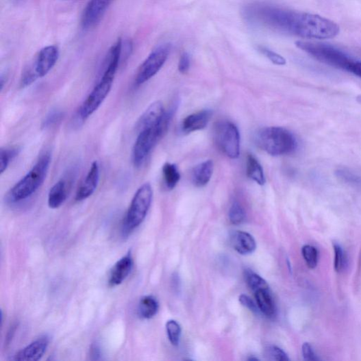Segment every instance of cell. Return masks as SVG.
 Here are the masks:
<instances>
[{"instance_id": "obj_40", "label": "cell", "mask_w": 361, "mask_h": 361, "mask_svg": "<svg viewBox=\"0 0 361 361\" xmlns=\"http://www.w3.org/2000/svg\"><path fill=\"white\" fill-rule=\"evenodd\" d=\"M356 100L358 103H361V95L358 96Z\"/></svg>"}, {"instance_id": "obj_26", "label": "cell", "mask_w": 361, "mask_h": 361, "mask_svg": "<svg viewBox=\"0 0 361 361\" xmlns=\"http://www.w3.org/2000/svg\"><path fill=\"white\" fill-rule=\"evenodd\" d=\"M229 221L233 225L242 224L246 219V212L245 208L238 202L235 201L232 205L229 211Z\"/></svg>"}, {"instance_id": "obj_8", "label": "cell", "mask_w": 361, "mask_h": 361, "mask_svg": "<svg viewBox=\"0 0 361 361\" xmlns=\"http://www.w3.org/2000/svg\"><path fill=\"white\" fill-rule=\"evenodd\" d=\"M214 138L216 146L228 158L236 159L240 155V134L231 122L222 121L214 127Z\"/></svg>"}, {"instance_id": "obj_19", "label": "cell", "mask_w": 361, "mask_h": 361, "mask_svg": "<svg viewBox=\"0 0 361 361\" xmlns=\"http://www.w3.org/2000/svg\"><path fill=\"white\" fill-rule=\"evenodd\" d=\"M66 198V182L61 179L51 188L49 194H48V206L52 209H58L64 204Z\"/></svg>"}, {"instance_id": "obj_12", "label": "cell", "mask_w": 361, "mask_h": 361, "mask_svg": "<svg viewBox=\"0 0 361 361\" xmlns=\"http://www.w3.org/2000/svg\"><path fill=\"white\" fill-rule=\"evenodd\" d=\"M100 181V166L97 161L92 163L88 174L79 187L76 201H82L90 197L97 189Z\"/></svg>"}, {"instance_id": "obj_41", "label": "cell", "mask_w": 361, "mask_h": 361, "mask_svg": "<svg viewBox=\"0 0 361 361\" xmlns=\"http://www.w3.org/2000/svg\"><path fill=\"white\" fill-rule=\"evenodd\" d=\"M14 1H15L16 3H19V2L23 1V0H14Z\"/></svg>"}, {"instance_id": "obj_37", "label": "cell", "mask_w": 361, "mask_h": 361, "mask_svg": "<svg viewBox=\"0 0 361 361\" xmlns=\"http://www.w3.org/2000/svg\"><path fill=\"white\" fill-rule=\"evenodd\" d=\"M350 68L349 73L361 78V61L356 60Z\"/></svg>"}, {"instance_id": "obj_18", "label": "cell", "mask_w": 361, "mask_h": 361, "mask_svg": "<svg viewBox=\"0 0 361 361\" xmlns=\"http://www.w3.org/2000/svg\"><path fill=\"white\" fill-rule=\"evenodd\" d=\"M214 171V164L210 160L204 161L195 168L192 174V180L198 187L207 185L210 181Z\"/></svg>"}, {"instance_id": "obj_23", "label": "cell", "mask_w": 361, "mask_h": 361, "mask_svg": "<svg viewBox=\"0 0 361 361\" xmlns=\"http://www.w3.org/2000/svg\"><path fill=\"white\" fill-rule=\"evenodd\" d=\"M163 179L166 187L174 189L179 183L181 175L176 164L166 162L162 167Z\"/></svg>"}, {"instance_id": "obj_28", "label": "cell", "mask_w": 361, "mask_h": 361, "mask_svg": "<svg viewBox=\"0 0 361 361\" xmlns=\"http://www.w3.org/2000/svg\"><path fill=\"white\" fill-rule=\"evenodd\" d=\"M302 255L309 269H314L317 267L319 251L316 248L310 245H306L302 249Z\"/></svg>"}, {"instance_id": "obj_27", "label": "cell", "mask_w": 361, "mask_h": 361, "mask_svg": "<svg viewBox=\"0 0 361 361\" xmlns=\"http://www.w3.org/2000/svg\"><path fill=\"white\" fill-rule=\"evenodd\" d=\"M166 329L168 338L171 344L174 346H178L180 342L182 335V328L180 325L175 321L171 320L167 321Z\"/></svg>"}, {"instance_id": "obj_29", "label": "cell", "mask_w": 361, "mask_h": 361, "mask_svg": "<svg viewBox=\"0 0 361 361\" xmlns=\"http://www.w3.org/2000/svg\"><path fill=\"white\" fill-rule=\"evenodd\" d=\"M336 177L343 182L355 186H361V177L347 168H340L335 173Z\"/></svg>"}, {"instance_id": "obj_21", "label": "cell", "mask_w": 361, "mask_h": 361, "mask_svg": "<svg viewBox=\"0 0 361 361\" xmlns=\"http://www.w3.org/2000/svg\"><path fill=\"white\" fill-rule=\"evenodd\" d=\"M159 304L154 297H143L138 304V315L143 319H151L157 314Z\"/></svg>"}, {"instance_id": "obj_9", "label": "cell", "mask_w": 361, "mask_h": 361, "mask_svg": "<svg viewBox=\"0 0 361 361\" xmlns=\"http://www.w3.org/2000/svg\"><path fill=\"white\" fill-rule=\"evenodd\" d=\"M114 80L101 77L77 112L76 119L84 123L101 106L111 91Z\"/></svg>"}, {"instance_id": "obj_25", "label": "cell", "mask_w": 361, "mask_h": 361, "mask_svg": "<svg viewBox=\"0 0 361 361\" xmlns=\"http://www.w3.org/2000/svg\"><path fill=\"white\" fill-rule=\"evenodd\" d=\"M18 153L19 149L16 148L2 149L0 151V174L3 175L8 170L11 162Z\"/></svg>"}, {"instance_id": "obj_2", "label": "cell", "mask_w": 361, "mask_h": 361, "mask_svg": "<svg viewBox=\"0 0 361 361\" xmlns=\"http://www.w3.org/2000/svg\"><path fill=\"white\" fill-rule=\"evenodd\" d=\"M51 163V154L45 152L32 169L10 190L8 198L11 203H18L33 196L42 185Z\"/></svg>"}, {"instance_id": "obj_20", "label": "cell", "mask_w": 361, "mask_h": 361, "mask_svg": "<svg viewBox=\"0 0 361 361\" xmlns=\"http://www.w3.org/2000/svg\"><path fill=\"white\" fill-rule=\"evenodd\" d=\"M259 310L264 316L272 317L275 314V306L269 290H262L255 292Z\"/></svg>"}, {"instance_id": "obj_30", "label": "cell", "mask_w": 361, "mask_h": 361, "mask_svg": "<svg viewBox=\"0 0 361 361\" xmlns=\"http://www.w3.org/2000/svg\"><path fill=\"white\" fill-rule=\"evenodd\" d=\"M64 114L61 111L55 110L51 112L43 120L41 127L43 129L51 128L60 123L63 118Z\"/></svg>"}, {"instance_id": "obj_4", "label": "cell", "mask_w": 361, "mask_h": 361, "mask_svg": "<svg viewBox=\"0 0 361 361\" xmlns=\"http://www.w3.org/2000/svg\"><path fill=\"white\" fill-rule=\"evenodd\" d=\"M174 112L173 110L165 111L156 126L138 133L132 151V162L136 167L139 168L145 163L156 143L169 128Z\"/></svg>"}, {"instance_id": "obj_16", "label": "cell", "mask_w": 361, "mask_h": 361, "mask_svg": "<svg viewBox=\"0 0 361 361\" xmlns=\"http://www.w3.org/2000/svg\"><path fill=\"white\" fill-rule=\"evenodd\" d=\"M212 112L210 110H202L186 116L182 125L184 133L190 134L205 129L210 122Z\"/></svg>"}, {"instance_id": "obj_38", "label": "cell", "mask_w": 361, "mask_h": 361, "mask_svg": "<svg viewBox=\"0 0 361 361\" xmlns=\"http://www.w3.org/2000/svg\"><path fill=\"white\" fill-rule=\"evenodd\" d=\"M91 356L94 357V360H99L100 356V349L98 345H92L91 347Z\"/></svg>"}, {"instance_id": "obj_5", "label": "cell", "mask_w": 361, "mask_h": 361, "mask_svg": "<svg viewBox=\"0 0 361 361\" xmlns=\"http://www.w3.org/2000/svg\"><path fill=\"white\" fill-rule=\"evenodd\" d=\"M296 46L317 61L332 67L349 71L356 60L333 45L309 41H297Z\"/></svg>"}, {"instance_id": "obj_3", "label": "cell", "mask_w": 361, "mask_h": 361, "mask_svg": "<svg viewBox=\"0 0 361 361\" xmlns=\"http://www.w3.org/2000/svg\"><path fill=\"white\" fill-rule=\"evenodd\" d=\"M257 145L273 156L293 153L298 147L295 134L283 127H271L260 129L256 135Z\"/></svg>"}, {"instance_id": "obj_22", "label": "cell", "mask_w": 361, "mask_h": 361, "mask_svg": "<svg viewBox=\"0 0 361 361\" xmlns=\"http://www.w3.org/2000/svg\"><path fill=\"white\" fill-rule=\"evenodd\" d=\"M247 166V175L250 179L261 186L266 184V177L262 167L253 155H248Z\"/></svg>"}, {"instance_id": "obj_24", "label": "cell", "mask_w": 361, "mask_h": 361, "mask_svg": "<svg viewBox=\"0 0 361 361\" xmlns=\"http://www.w3.org/2000/svg\"><path fill=\"white\" fill-rule=\"evenodd\" d=\"M245 278L249 287L254 292L262 290H269V285L267 282L251 271L245 272Z\"/></svg>"}, {"instance_id": "obj_7", "label": "cell", "mask_w": 361, "mask_h": 361, "mask_svg": "<svg viewBox=\"0 0 361 361\" xmlns=\"http://www.w3.org/2000/svg\"><path fill=\"white\" fill-rule=\"evenodd\" d=\"M153 190L149 183L142 184L136 190L125 219V227L129 232L137 228L145 220L151 206Z\"/></svg>"}, {"instance_id": "obj_1", "label": "cell", "mask_w": 361, "mask_h": 361, "mask_svg": "<svg viewBox=\"0 0 361 361\" xmlns=\"http://www.w3.org/2000/svg\"><path fill=\"white\" fill-rule=\"evenodd\" d=\"M245 13L248 19L262 26L304 39H331L340 32L338 24L328 18L269 4H251Z\"/></svg>"}, {"instance_id": "obj_39", "label": "cell", "mask_w": 361, "mask_h": 361, "mask_svg": "<svg viewBox=\"0 0 361 361\" xmlns=\"http://www.w3.org/2000/svg\"><path fill=\"white\" fill-rule=\"evenodd\" d=\"M6 80L5 79V77L3 75L1 76V79H0V87H1V91H3L5 84Z\"/></svg>"}, {"instance_id": "obj_6", "label": "cell", "mask_w": 361, "mask_h": 361, "mask_svg": "<svg viewBox=\"0 0 361 361\" xmlns=\"http://www.w3.org/2000/svg\"><path fill=\"white\" fill-rule=\"evenodd\" d=\"M60 57L59 48L56 45H49L42 48L32 62L24 69L21 86L26 88L43 78L53 69Z\"/></svg>"}, {"instance_id": "obj_32", "label": "cell", "mask_w": 361, "mask_h": 361, "mask_svg": "<svg viewBox=\"0 0 361 361\" xmlns=\"http://www.w3.org/2000/svg\"><path fill=\"white\" fill-rule=\"evenodd\" d=\"M259 51L275 64L282 66L286 63V60L282 55L269 49L268 47L260 46Z\"/></svg>"}, {"instance_id": "obj_17", "label": "cell", "mask_w": 361, "mask_h": 361, "mask_svg": "<svg viewBox=\"0 0 361 361\" xmlns=\"http://www.w3.org/2000/svg\"><path fill=\"white\" fill-rule=\"evenodd\" d=\"M231 245L239 254L248 255L256 249L254 238L245 232L236 231L231 236Z\"/></svg>"}, {"instance_id": "obj_15", "label": "cell", "mask_w": 361, "mask_h": 361, "mask_svg": "<svg viewBox=\"0 0 361 361\" xmlns=\"http://www.w3.org/2000/svg\"><path fill=\"white\" fill-rule=\"evenodd\" d=\"M134 266V260L131 253L119 260L112 268L109 285L116 286L121 284L129 275Z\"/></svg>"}, {"instance_id": "obj_35", "label": "cell", "mask_w": 361, "mask_h": 361, "mask_svg": "<svg viewBox=\"0 0 361 361\" xmlns=\"http://www.w3.org/2000/svg\"><path fill=\"white\" fill-rule=\"evenodd\" d=\"M239 301L251 311L256 312V314L258 312V305H256L249 297L245 295H240L239 297Z\"/></svg>"}, {"instance_id": "obj_34", "label": "cell", "mask_w": 361, "mask_h": 361, "mask_svg": "<svg viewBox=\"0 0 361 361\" xmlns=\"http://www.w3.org/2000/svg\"><path fill=\"white\" fill-rule=\"evenodd\" d=\"M302 353L303 358L306 360H320L314 349H312L311 345L308 343H304L302 347Z\"/></svg>"}, {"instance_id": "obj_13", "label": "cell", "mask_w": 361, "mask_h": 361, "mask_svg": "<svg viewBox=\"0 0 361 361\" xmlns=\"http://www.w3.org/2000/svg\"><path fill=\"white\" fill-rule=\"evenodd\" d=\"M49 345V338L47 336L36 340L30 345L19 351L15 356L17 361H36L42 358Z\"/></svg>"}, {"instance_id": "obj_14", "label": "cell", "mask_w": 361, "mask_h": 361, "mask_svg": "<svg viewBox=\"0 0 361 361\" xmlns=\"http://www.w3.org/2000/svg\"><path fill=\"white\" fill-rule=\"evenodd\" d=\"M165 112L164 106L160 101L152 103L148 109L140 116L136 125L138 133L156 126Z\"/></svg>"}, {"instance_id": "obj_36", "label": "cell", "mask_w": 361, "mask_h": 361, "mask_svg": "<svg viewBox=\"0 0 361 361\" xmlns=\"http://www.w3.org/2000/svg\"><path fill=\"white\" fill-rule=\"evenodd\" d=\"M190 58L188 53H184L182 55L179 60L178 69L182 74H185L188 72L190 68Z\"/></svg>"}, {"instance_id": "obj_10", "label": "cell", "mask_w": 361, "mask_h": 361, "mask_svg": "<svg viewBox=\"0 0 361 361\" xmlns=\"http://www.w3.org/2000/svg\"><path fill=\"white\" fill-rule=\"evenodd\" d=\"M171 48L168 44L158 47L142 62L135 78L136 86L145 84L158 73L169 56Z\"/></svg>"}, {"instance_id": "obj_31", "label": "cell", "mask_w": 361, "mask_h": 361, "mask_svg": "<svg viewBox=\"0 0 361 361\" xmlns=\"http://www.w3.org/2000/svg\"><path fill=\"white\" fill-rule=\"evenodd\" d=\"M334 270L336 272L340 273L344 268L345 263V257L344 251L341 247L338 245H334Z\"/></svg>"}, {"instance_id": "obj_11", "label": "cell", "mask_w": 361, "mask_h": 361, "mask_svg": "<svg viewBox=\"0 0 361 361\" xmlns=\"http://www.w3.org/2000/svg\"><path fill=\"white\" fill-rule=\"evenodd\" d=\"M114 0H90L84 10L82 27L90 30L97 26Z\"/></svg>"}, {"instance_id": "obj_33", "label": "cell", "mask_w": 361, "mask_h": 361, "mask_svg": "<svg viewBox=\"0 0 361 361\" xmlns=\"http://www.w3.org/2000/svg\"><path fill=\"white\" fill-rule=\"evenodd\" d=\"M269 359L277 361L290 360L287 354L277 347H271L266 350Z\"/></svg>"}]
</instances>
